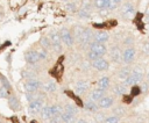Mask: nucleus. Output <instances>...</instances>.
Instances as JSON below:
<instances>
[{
  "label": "nucleus",
  "mask_w": 149,
  "mask_h": 123,
  "mask_svg": "<svg viewBox=\"0 0 149 123\" xmlns=\"http://www.w3.org/2000/svg\"><path fill=\"white\" fill-rule=\"evenodd\" d=\"M90 49L93 50L94 52H97L100 56H104L107 52V48H106L105 43H99V42H95V41L90 43Z\"/></svg>",
  "instance_id": "nucleus-6"
},
{
  "label": "nucleus",
  "mask_w": 149,
  "mask_h": 123,
  "mask_svg": "<svg viewBox=\"0 0 149 123\" xmlns=\"http://www.w3.org/2000/svg\"><path fill=\"white\" fill-rule=\"evenodd\" d=\"M98 104H99L100 108H104V109L109 108V107L113 104V99H112L111 96H106V95H105L102 99H100V100L98 101Z\"/></svg>",
  "instance_id": "nucleus-15"
},
{
  "label": "nucleus",
  "mask_w": 149,
  "mask_h": 123,
  "mask_svg": "<svg viewBox=\"0 0 149 123\" xmlns=\"http://www.w3.org/2000/svg\"><path fill=\"white\" fill-rule=\"evenodd\" d=\"M112 1H113L114 3H119V2H121L122 0H112Z\"/></svg>",
  "instance_id": "nucleus-42"
},
{
  "label": "nucleus",
  "mask_w": 149,
  "mask_h": 123,
  "mask_svg": "<svg viewBox=\"0 0 149 123\" xmlns=\"http://www.w3.org/2000/svg\"><path fill=\"white\" fill-rule=\"evenodd\" d=\"M24 59L28 64L33 65V64H36L40 59L38 57V51H35V50H29L24 53Z\"/></svg>",
  "instance_id": "nucleus-8"
},
{
  "label": "nucleus",
  "mask_w": 149,
  "mask_h": 123,
  "mask_svg": "<svg viewBox=\"0 0 149 123\" xmlns=\"http://www.w3.org/2000/svg\"><path fill=\"white\" fill-rule=\"evenodd\" d=\"M93 37H94V32L87 28L81 29L76 34V38L80 44H86V43L90 44L91 42H93Z\"/></svg>",
  "instance_id": "nucleus-1"
},
{
  "label": "nucleus",
  "mask_w": 149,
  "mask_h": 123,
  "mask_svg": "<svg viewBox=\"0 0 149 123\" xmlns=\"http://www.w3.org/2000/svg\"><path fill=\"white\" fill-rule=\"evenodd\" d=\"M86 57H87V59H90V60H94V59L100 58L101 56H100V55H98L97 52H94L93 50H91V49H90V51L86 53Z\"/></svg>",
  "instance_id": "nucleus-30"
},
{
  "label": "nucleus",
  "mask_w": 149,
  "mask_h": 123,
  "mask_svg": "<svg viewBox=\"0 0 149 123\" xmlns=\"http://www.w3.org/2000/svg\"><path fill=\"white\" fill-rule=\"evenodd\" d=\"M119 117L118 116H111V117H106L105 118V122H108V123H115V122H119Z\"/></svg>",
  "instance_id": "nucleus-35"
},
{
  "label": "nucleus",
  "mask_w": 149,
  "mask_h": 123,
  "mask_svg": "<svg viewBox=\"0 0 149 123\" xmlns=\"http://www.w3.org/2000/svg\"><path fill=\"white\" fill-rule=\"evenodd\" d=\"M74 120V115L69 111H63L61 114V121L62 122H71Z\"/></svg>",
  "instance_id": "nucleus-24"
},
{
  "label": "nucleus",
  "mask_w": 149,
  "mask_h": 123,
  "mask_svg": "<svg viewBox=\"0 0 149 123\" xmlns=\"http://www.w3.org/2000/svg\"><path fill=\"white\" fill-rule=\"evenodd\" d=\"M111 57H112V60L113 62H115V63H119L120 60H121V53H120V51H119V49H116V48H113L112 49V51H111Z\"/></svg>",
  "instance_id": "nucleus-22"
},
{
  "label": "nucleus",
  "mask_w": 149,
  "mask_h": 123,
  "mask_svg": "<svg viewBox=\"0 0 149 123\" xmlns=\"http://www.w3.org/2000/svg\"><path fill=\"white\" fill-rule=\"evenodd\" d=\"M98 88H101V89H107L108 88V86H109V79L107 78V77H102V78H100L99 79V81H98Z\"/></svg>",
  "instance_id": "nucleus-19"
},
{
  "label": "nucleus",
  "mask_w": 149,
  "mask_h": 123,
  "mask_svg": "<svg viewBox=\"0 0 149 123\" xmlns=\"http://www.w3.org/2000/svg\"><path fill=\"white\" fill-rule=\"evenodd\" d=\"M78 16L81 17V19H88L90 17V13H88V10H86L84 8H80L78 10Z\"/></svg>",
  "instance_id": "nucleus-31"
},
{
  "label": "nucleus",
  "mask_w": 149,
  "mask_h": 123,
  "mask_svg": "<svg viewBox=\"0 0 149 123\" xmlns=\"http://www.w3.org/2000/svg\"><path fill=\"white\" fill-rule=\"evenodd\" d=\"M1 81H2V86H5L6 88L9 89V84H8V81H7V79L5 77H1Z\"/></svg>",
  "instance_id": "nucleus-37"
},
{
  "label": "nucleus",
  "mask_w": 149,
  "mask_h": 123,
  "mask_svg": "<svg viewBox=\"0 0 149 123\" xmlns=\"http://www.w3.org/2000/svg\"><path fill=\"white\" fill-rule=\"evenodd\" d=\"M134 57H135V49H134V48H127V49L123 51V53H122V59H123L125 63H130V62H133Z\"/></svg>",
  "instance_id": "nucleus-10"
},
{
  "label": "nucleus",
  "mask_w": 149,
  "mask_h": 123,
  "mask_svg": "<svg viewBox=\"0 0 149 123\" xmlns=\"http://www.w3.org/2000/svg\"><path fill=\"white\" fill-rule=\"evenodd\" d=\"M132 100H133V96H132V95H130V96H127V95L125 94V96H123V101H125L126 103H130Z\"/></svg>",
  "instance_id": "nucleus-38"
},
{
  "label": "nucleus",
  "mask_w": 149,
  "mask_h": 123,
  "mask_svg": "<svg viewBox=\"0 0 149 123\" xmlns=\"http://www.w3.org/2000/svg\"><path fill=\"white\" fill-rule=\"evenodd\" d=\"M127 91V86L123 84V85H115L114 87V93L115 94H119V95H125Z\"/></svg>",
  "instance_id": "nucleus-27"
},
{
  "label": "nucleus",
  "mask_w": 149,
  "mask_h": 123,
  "mask_svg": "<svg viewBox=\"0 0 149 123\" xmlns=\"http://www.w3.org/2000/svg\"><path fill=\"white\" fill-rule=\"evenodd\" d=\"M43 108V101L41 99H36V100H33L29 102V106H28V111L31 114V115H36L38 113H41Z\"/></svg>",
  "instance_id": "nucleus-3"
},
{
  "label": "nucleus",
  "mask_w": 149,
  "mask_h": 123,
  "mask_svg": "<svg viewBox=\"0 0 149 123\" xmlns=\"http://www.w3.org/2000/svg\"><path fill=\"white\" fill-rule=\"evenodd\" d=\"M49 73H50L51 75H54V77L61 79V78H62V74H63V65H62V64H57V65H55L54 68L50 70Z\"/></svg>",
  "instance_id": "nucleus-16"
},
{
  "label": "nucleus",
  "mask_w": 149,
  "mask_h": 123,
  "mask_svg": "<svg viewBox=\"0 0 149 123\" xmlns=\"http://www.w3.org/2000/svg\"><path fill=\"white\" fill-rule=\"evenodd\" d=\"M59 35H61V38H62V41L64 42V44H65L66 46H72V45H73L74 37L72 36V34H71L66 28L61 29Z\"/></svg>",
  "instance_id": "nucleus-4"
},
{
  "label": "nucleus",
  "mask_w": 149,
  "mask_h": 123,
  "mask_svg": "<svg viewBox=\"0 0 149 123\" xmlns=\"http://www.w3.org/2000/svg\"><path fill=\"white\" fill-rule=\"evenodd\" d=\"M50 41H51V45H52L54 50L56 52H61V50H62V44H61L62 38H61V35L58 32H56V31H51L50 32Z\"/></svg>",
  "instance_id": "nucleus-5"
},
{
  "label": "nucleus",
  "mask_w": 149,
  "mask_h": 123,
  "mask_svg": "<svg viewBox=\"0 0 149 123\" xmlns=\"http://www.w3.org/2000/svg\"><path fill=\"white\" fill-rule=\"evenodd\" d=\"M38 57H40V59L45 60V59H47V51H45V50H41V51H38Z\"/></svg>",
  "instance_id": "nucleus-36"
},
{
  "label": "nucleus",
  "mask_w": 149,
  "mask_h": 123,
  "mask_svg": "<svg viewBox=\"0 0 149 123\" xmlns=\"http://www.w3.org/2000/svg\"><path fill=\"white\" fill-rule=\"evenodd\" d=\"M108 38H109V36L106 31H97V32H94L93 41L99 42V43H106L108 41Z\"/></svg>",
  "instance_id": "nucleus-12"
},
{
  "label": "nucleus",
  "mask_w": 149,
  "mask_h": 123,
  "mask_svg": "<svg viewBox=\"0 0 149 123\" xmlns=\"http://www.w3.org/2000/svg\"><path fill=\"white\" fill-rule=\"evenodd\" d=\"M130 73H132V72H130V70H129L128 67H123V68H121V70L119 71L118 77H119V79H123V80H125Z\"/></svg>",
  "instance_id": "nucleus-28"
},
{
  "label": "nucleus",
  "mask_w": 149,
  "mask_h": 123,
  "mask_svg": "<svg viewBox=\"0 0 149 123\" xmlns=\"http://www.w3.org/2000/svg\"><path fill=\"white\" fill-rule=\"evenodd\" d=\"M140 93H141V89H140V87H139V86H136V85L132 86V89H130V95H132L133 97H134V96L140 95Z\"/></svg>",
  "instance_id": "nucleus-33"
},
{
  "label": "nucleus",
  "mask_w": 149,
  "mask_h": 123,
  "mask_svg": "<svg viewBox=\"0 0 149 123\" xmlns=\"http://www.w3.org/2000/svg\"><path fill=\"white\" fill-rule=\"evenodd\" d=\"M87 88H88V82L87 81H78L77 84H76V86H74V92L77 93V94H83V93H85L86 91H87Z\"/></svg>",
  "instance_id": "nucleus-14"
},
{
  "label": "nucleus",
  "mask_w": 149,
  "mask_h": 123,
  "mask_svg": "<svg viewBox=\"0 0 149 123\" xmlns=\"http://www.w3.org/2000/svg\"><path fill=\"white\" fill-rule=\"evenodd\" d=\"M40 44H41L42 48H44V49H50V48L52 46V45H51V41H50V38L45 37V36H43V37L40 38Z\"/></svg>",
  "instance_id": "nucleus-25"
},
{
  "label": "nucleus",
  "mask_w": 149,
  "mask_h": 123,
  "mask_svg": "<svg viewBox=\"0 0 149 123\" xmlns=\"http://www.w3.org/2000/svg\"><path fill=\"white\" fill-rule=\"evenodd\" d=\"M95 101H93V100H87L86 102H84V107H85V109L86 110H88V111H97L98 110V106L99 104H97V103H94Z\"/></svg>",
  "instance_id": "nucleus-18"
},
{
  "label": "nucleus",
  "mask_w": 149,
  "mask_h": 123,
  "mask_svg": "<svg viewBox=\"0 0 149 123\" xmlns=\"http://www.w3.org/2000/svg\"><path fill=\"white\" fill-rule=\"evenodd\" d=\"M114 113H116L118 115H122V114L125 113V110H123L121 107H118V108H115V109H114Z\"/></svg>",
  "instance_id": "nucleus-39"
},
{
  "label": "nucleus",
  "mask_w": 149,
  "mask_h": 123,
  "mask_svg": "<svg viewBox=\"0 0 149 123\" xmlns=\"http://www.w3.org/2000/svg\"><path fill=\"white\" fill-rule=\"evenodd\" d=\"M65 9L69 10V12H76L77 10V5L74 2H72V1H70V2H68L65 5Z\"/></svg>",
  "instance_id": "nucleus-32"
},
{
  "label": "nucleus",
  "mask_w": 149,
  "mask_h": 123,
  "mask_svg": "<svg viewBox=\"0 0 149 123\" xmlns=\"http://www.w3.org/2000/svg\"><path fill=\"white\" fill-rule=\"evenodd\" d=\"M148 85H149V78H148Z\"/></svg>",
  "instance_id": "nucleus-43"
},
{
  "label": "nucleus",
  "mask_w": 149,
  "mask_h": 123,
  "mask_svg": "<svg viewBox=\"0 0 149 123\" xmlns=\"http://www.w3.org/2000/svg\"><path fill=\"white\" fill-rule=\"evenodd\" d=\"M8 104H9V108L13 109V110H17L20 108V103H19V101H17V99L15 96H9Z\"/></svg>",
  "instance_id": "nucleus-21"
},
{
  "label": "nucleus",
  "mask_w": 149,
  "mask_h": 123,
  "mask_svg": "<svg viewBox=\"0 0 149 123\" xmlns=\"http://www.w3.org/2000/svg\"><path fill=\"white\" fill-rule=\"evenodd\" d=\"M41 117L43 120H50L52 117V114H51V106H45L42 108L41 110Z\"/></svg>",
  "instance_id": "nucleus-17"
},
{
  "label": "nucleus",
  "mask_w": 149,
  "mask_h": 123,
  "mask_svg": "<svg viewBox=\"0 0 149 123\" xmlns=\"http://www.w3.org/2000/svg\"><path fill=\"white\" fill-rule=\"evenodd\" d=\"M121 10H122V14H123V15L129 16V15H132V14L134 13V7H133V5H130V3H125V5L122 6Z\"/></svg>",
  "instance_id": "nucleus-20"
},
{
  "label": "nucleus",
  "mask_w": 149,
  "mask_h": 123,
  "mask_svg": "<svg viewBox=\"0 0 149 123\" xmlns=\"http://www.w3.org/2000/svg\"><path fill=\"white\" fill-rule=\"evenodd\" d=\"M40 87H41V82H40L38 80H36V79H30V80H28V81L24 84V86H23V88H24L26 92H36Z\"/></svg>",
  "instance_id": "nucleus-9"
},
{
  "label": "nucleus",
  "mask_w": 149,
  "mask_h": 123,
  "mask_svg": "<svg viewBox=\"0 0 149 123\" xmlns=\"http://www.w3.org/2000/svg\"><path fill=\"white\" fill-rule=\"evenodd\" d=\"M92 66H93V68H95L98 71H106V70H108L109 64H108V62L106 59L100 57L98 59L92 60Z\"/></svg>",
  "instance_id": "nucleus-7"
},
{
  "label": "nucleus",
  "mask_w": 149,
  "mask_h": 123,
  "mask_svg": "<svg viewBox=\"0 0 149 123\" xmlns=\"http://www.w3.org/2000/svg\"><path fill=\"white\" fill-rule=\"evenodd\" d=\"M112 0H94V6L99 9H109L112 8Z\"/></svg>",
  "instance_id": "nucleus-11"
},
{
  "label": "nucleus",
  "mask_w": 149,
  "mask_h": 123,
  "mask_svg": "<svg viewBox=\"0 0 149 123\" xmlns=\"http://www.w3.org/2000/svg\"><path fill=\"white\" fill-rule=\"evenodd\" d=\"M65 94L68 95V96H70V97H72L74 101H76V103L79 106V107H84V103H83V101L77 96V95H74V93L73 92H71V91H65Z\"/></svg>",
  "instance_id": "nucleus-26"
},
{
  "label": "nucleus",
  "mask_w": 149,
  "mask_h": 123,
  "mask_svg": "<svg viewBox=\"0 0 149 123\" xmlns=\"http://www.w3.org/2000/svg\"><path fill=\"white\" fill-rule=\"evenodd\" d=\"M143 51H144L146 53H149V42H146V43L143 44Z\"/></svg>",
  "instance_id": "nucleus-40"
},
{
  "label": "nucleus",
  "mask_w": 149,
  "mask_h": 123,
  "mask_svg": "<svg viewBox=\"0 0 149 123\" xmlns=\"http://www.w3.org/2000/svg\"><path fill=\"white\" fill-rule=\"evenodd\" d=\"M8 94H9L8 88H6L5 86H2V87L0 88V96H1V97H7Z\"/></svg>",
  "instance_id": "nucleus-34"
},
{
  "label": "nucleus",
  "mask_w": 149,
  "mask_h": 123,
  "mask_svg": "<svg viewBox=\"0 0 149 123\" xmlns=\"http://www.w3.org/2000/svg\"><path fill=\"white\" fill-rule=\"evenodd\" d=\"M64 110H65V111H69V113H71V114H73V115H76L78 109H77V107H76L74 104H72V103H68V104H65Z\"/></svg>",
  "instance_id": "nucleus-29"
},
{
  "label": "nucleus",
  "mask_w": 149,
  "mask_h": 123,
  "mask_svg": "<svg viewBox=\"0 0 149 123\" xmlns=\"http://www.w3.org/2000/svg\"><path fill=\"white\" fill-rule=\"evenodd\" d=\"M143 78V74L142 72H139V71H134L132 72L126 79H125V85L126 86H134L136 84H139Z\"/></svg>",
  "instance_id": "nucleus-2"
},
{
  "label": "nucleus",
  "mask_w": 149,
  "mask_h": 123,
  "mask_svg": "<svg viewBox=\"0 0 149 123\" xmlns=\"http://www.w3.org/2000/svg\"><path fill=\"white\" fill-rule=\"evenodd\" d=\"M90 96H91V100H93V101L98 102L100 99H102V97L105 96V89H101V88H95L94 91H92V92H91Z\"/></svg>",
  "instance_id": "nucleus-13"
},
{
  "label": "nucleus",
  "mask_w": 149,
  "mask_h": 123,
  "mask_svg": "<svg viewBox=\"0 0 149 123\" xmlns=\"http://www.w3.org/2000/svg\"><path fill=\"white\" fill-rule=\"evenodd\" d=\"M132 42H133V39H132L130 37H128V39H126V41H125V44H130Z\"/></svg>",
  "instance_id": "nucleus-41"
},
{
  "label": "nucleus",
  "mask_w": 149,
  "mask_h": 123,
  "mask_svg": "<svg viewBox=\"0 0 149 123\" xmlns=\"http://www.w3.org/2000/svg\"><path fill=\"white\" fill-rule=\"evenodd\" d=\"M42 87H43V89H44L45 92H48V93H52V92L56 91V84H55L54 81H48V82L43 84Z\"/></svg>",
  "instance_id": "nucleus-23"
}]
</instances>
